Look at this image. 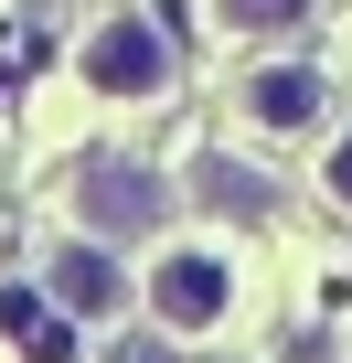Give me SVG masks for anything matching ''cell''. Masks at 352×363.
I'll list each match as a JSON object with an SVG mask.
<instances>
[{"instance_id":"4","label":"cell","mask_w":352,"mask_h":363,"mask_svg":"<svg viewBox=\"0 0 352 363\" xmlns=\"http://www.w3.org/2000/svg\"><path fill=\"white\" fill-rule=\"evenodd\" d=\"M43 289H54V310H64V320H118L128 267H118V246H107V235H86V246H54V257H43Z\"/></svg>"},{"instance_id":"8","label":"cell","mask_w":352,"mask_h":363,"mask_svg":"<svg viewBox=\"0 0 352 363\" xmlns=\"http://www.w3.org/2000/svg\"><path fill=\"white\" fill-rule=\"evenodd\" d=\"M320 193L352 214V128H341V139H331V160H320Z\"/></svg>"},{"instance_id":"6","label":"cell","mask_w":352,"mask_h":363,"mask_svg":"<svg viewBox=\"0 0 352 363\" xmlns=\"http://www.w3.org/2000/svg\"><path fill=\"white\" fill-rule=\"evenodd\" d=\"M193 193H203L214 214H267V171H246V160H193Z\"/></svg>"},{"instance_id":"7","label":"cell","mask_w":352,"mask_h":363,"mask_svg":"<svg viewBox=\"0 0 352 363\" xmlns=\"http://www.w3.org/2000/svg\"><path fill=\"white\" fill-rule=\"evenodd\" d=\"M310 11H320V0H214L225 33H299Z\"/></svg>"},{"instance_id":"2","label":"cell","mask_w":352,"mask_h":363,"mask_svg":"<svg viewBox=\"0 0 352 363\" xmlns=\"http://www.w3.org/2000/svg\"><path fill=\"white\" fill-rule=\"evenodd\" d=\"M149 320H160L171 342L225 331V320H235V257H214V246H171V257L149 267Z\"/></svg>"},{"instance_id":"3","label":"cell","mask_w":352,"mask_h":363,"mask_svg":"<svg viewBox=\"0 0 352 363\" xmlns=\"http://www.w3.org/2000/svg\"><path fill=\"white\" fill-rule=\"evenodd\" d=\"M75 214H86V235L139 246V235H160L171 193H160V171H139V160H86V182H75Z\"/></svg>"},{"instance_id":"1","label":"cell","mask_w":352,"mask_h":363,"mask_svg":"<svg viewBox=\"0 0 352 363\" xmlns=\"http://www.w3.org/2000/svg\"><path fill=\"white\" fill-rule=\"evenodd\" d=\"M75 75H86V96L149 107V96H171V86H182V54H171V33H160L149 11H107V22L75 43Z\"/></svg>"},{"instance_id":"5","label":"cell","mask_w":352,"mask_h":363,"mask_svg":"<svg viewBox=\"0 0 352 363\" xmlns=\"http://www.w3.org/2000/svg\"><path fill=\"white\" fill-rule=\"evenodd\" d=\"M320 107H331V75L320 65H256L246 75V128H267V139L320 128Z\"/></svg>"}]
</instances>
